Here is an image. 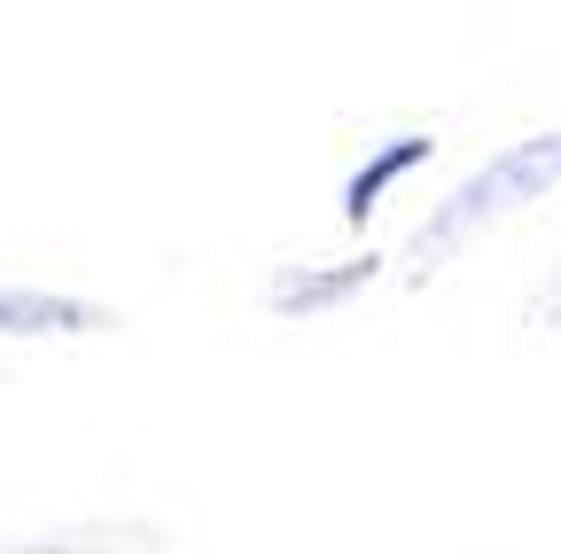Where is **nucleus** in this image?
<instances>
[{
  "mask_svg": "<svg viewBox=\"0 0 561 554\" xmlns=\"http://www.w3.org/2000/svg\"><path fill=\"white\" fill-rule=\"evenodd\" d=\"M553 188H561V125L523 133V142H507L500 157H483L445 203H430V219L405 235V282H430V273L453 265L483 227L530 212V203H546Z\"/></svg>",
  "mask_w": 561,
  "mask_h": 554,
  "instance_id": "obj_1",
  "label": "nucleus"
},
{
  "mask_svg": "<svg viewBox=\"0 0 561 554\" xmlns=\"http://www.w3.org/2000/svg\"><path fill=\"white\" fill-rule=\"evenodd\" d=\"M382 282V258L359 250V258H335V265H280L265 282V313L273 320H320V313H343L351 297H367Z\"/></svg>",
  "mask_w": 561,
  "mask_h": 554,
  "instance_id": "obj_2",
  "label": "nucleus"
},
{
  "mask_svg": "<svg viewBox=\"0 0 561 554\" xmlns=\"http://www.w3.org/2000/svg\"><path fill=\"white\" fill-rule=\"evenodd\" d=\"M172 531L149 516H70V523H39L0 539V554H164Z\"/></svg>",
  "mask_w": 561,
  "mask_h": 554,
  "instance_id": "obj_3",
  "label": "nucleus"
},
{
  "mask_svg": "<svg viewBox=\"0 0 561 554\" xmlns=\"http://www.w3.org/2000/svg\"><path fill=\"white\" fill-rule=\"evenodd\" d=\"M125 328L102 297L79 290H39V282H0V336H110Z\"/></svg>",
  "mask_w": 561,
  "mask_h": 554,
  "instance_id": "obj_4",
  "label": "nucleus"
},
{
  "mask_svg": "<svg viewBox=\"0 0 561 554\" xmlns=\"http://www.w3.org/2000/svg\"><path fill=\"white\" fill-rule=\"evenodd\" d=\"M430 157H437V142H430V133H390L382 149H367V165L351 172V180H343V195H335L343 227H367V219L382 212V195H390L405 172H421Z\"/></svg>",
  "mask_w": 561,
  "mask_h": 554,
  "instance_id": "obj_5",
  "label": "nucleus"
},
{
  "mask_svg": "<svg viewBox=\"0 0 561 554\" xmlns=\"http://www.w3.org/2000/svg\"><path fill=\"white\" fill-rule=\"evenodd\" d=\"M523 328H530V336H553V328H561V258H553L546 282L523 297Z\"/></svg>",
  "mask_w": 561,
  "mask_h": 554,
  "instance_id": "obj_6",
  "label": "nucleus"
}]
</instances>
